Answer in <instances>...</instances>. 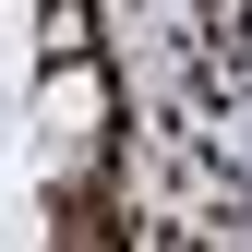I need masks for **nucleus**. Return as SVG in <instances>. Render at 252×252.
Here are the masks:
<instances>
[{
  "label": "nucleus",
  "mask_w": 252,
  "mask_h": 252,
  "mask_svg": "<svg viewBox=\"0 0 252 252\" xmlns=\"http://www.w3.org/2000/svg\"><path fill=\"white\" fill-rule=\"evenodd\" d=\"M36 132H60V144H96V132H108V72H96L84 48L36 72Z\"/></svg>",
  "instance_id": "nucleus-1"
},
{
  "label": "nucleus",
  "mask_w": 252,
  "mask_h": 252,
  "mask_svg": "<svg viewBox=\"0 0 252 252\" xmlns=\"http://www.w3.org/2000/svg\"><path fill=\"white\" fill-rule=\"evenodd\" d=\"M36 48H48V60H72V48H84V0H48V24H36Z\"/></svg>",
  "instance_id": "nucleus-2"
}]
</instances>
